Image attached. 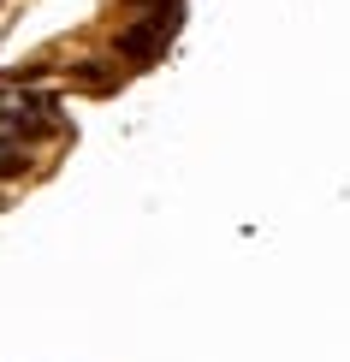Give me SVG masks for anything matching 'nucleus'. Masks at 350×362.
I'll return each mask as SVG.
<instances>
[{
  "label": "nucleus",
  "instance_id": "nucleus-2",
  "mask_svg": "<svg viewBox=\"0 0 350 362\" xmlns=\"http://www.w3.org/2000/svg\"><path fill=\"white\" fill-rule=\"evenodd\" d=\"M30 167V160H24V148L18 143H0V178H18Z\"/></svg>",
  "mask_w": 350,
  "mask_h": 362
},
{
  "label": "nucleus",
  "instance_id": "nucleus-1",
  "mask_svg": "<svg viewBox=\"0 0 350 362\" xmlns=\"http://www.w3.org/2000/svg\"><path fill=\"white\" fill-rule=\"evenodd\" d=\"M161 48H166V36L155 24H131L125 36H119V54H125V59H155Z\"/></svg>",
  "mask_w": 350,
  "mask_h": 362
}]
</instances>
